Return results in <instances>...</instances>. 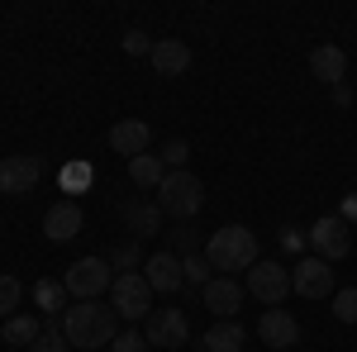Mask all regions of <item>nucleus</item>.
Instances as JSON below:
<instances>
[{
    "label": "nucleus",
    "instance_id": "f257e3e1",
    "mask_svg": "<svg viewBox=\"0 0 357 352\" xmlns=\"http://www.w3.org/2000/svg\"><path fill=\"white\" fill-rule=\"evenodd\" d=\"M114 333H119V314H114V305H100V300H77V305H67V314H62V338L72 343V348H110Z\"/></svg>",
    "mask_w": 357,
    "mask_h": 352
},
{
    "label": "nucleus",
    "instance_id": "f03ea898",
    "mask_svg": "<svg viewBox=\"0 0 357 352\" xmlns=\"http://www.w3.org/2000/svg\"><path fill=\"white\" fill-rule=\"evenodd\" d=\"M205 262L215 271H243V267H257L262 257H257V234L248 229V224H224L210 234V243H205Z\"/></svg>",
    "mask_w": 357,
    "mask_h": 352
},
{
    "label": "nucleus",
    "instance_id": "7ed1b4c3",
    "mask_svg": "<svg viewBox=\"0 0 357 352\" xmlns=\"http://www.w3.org/2000/svg\"><path fill=\"white\" fill-rule=\"evenodd\" d=\"M205 205V186H200V176L195 171H167L162 186H158V210L172 219H191L195 210Z\"/></svg>",
    "mask_w": 357,
    "mask_h": 352
},
{
    "label": "nucleus",
    "instance_id": "20e7f679",
    "mask_svg": "<svg viewBox=\"0 0 357 352\" xmlns=\"http://www.w3.org/2000/svg\"><path fill=\"white\" fill-rule=\"evenodd\" d=\"M62 286H67V296H77V300H100L114 286L110 257H82V262H72L67 276H62Z\"/></svg>",
    "mask_w": 357,
    "mask_h": 352
},
{
    "label": "nucleus",
    "instance_id": "39448f33",
    "mask_svg": "<svg viewBox=\"0 0 357 352\" xmlns=\"http://www.w3.org/2000/svg\"><path fill=\"white\" fill-rule=\"evenodd\" d=\"M110 305L119 319H148L153 314V286H148V276L143 271H124V276H114L110 286Z\"/></svg>",
    "mask_w": 357,
    "mask_h": 352
},
{
    "label": "nucleus",
    "instance_id": "423d86ee",
    "mask_svg": "<svg viewBox=\"0 0 357 352\" xmlns=\"http://www.w3.org/2000/svg\"><path fill=\"white\" fill-rule=\"evenodd\" d=\"M243 291L252 300H262L267 309H281L286 296H291V271L281 267V262H257V267H248Z\"/></svg>",
    "mask_w": 357,
    "mask_h": 352
},
{
    "label": "nucleus",
    "instance_id": "0eeeda50",
    "mask_svg": "<svg viewBox=\"0 0 357 352\" xmlns=\"http://www.w3.org/2000/svg\"><path fill=\"white\" fill-rule=\"evenodd\" d=\"M305 238H310V247H314V257H324V262H343V257L353 252V229H348L338 215L314 219Z\"/></svg>",
    "mask_w": 357,
    "mask_h": 352
},
{
    "label": "nucleus",
    "instance_id": "6e6552de",
    "mask_svg": "<svg viewBox=\"0 0 357 352\" xmlns=\"http://www.w3.org/2000/svg\"><path fill=\"white\" fill-rule=\"evenodd\" d=\"M143 338H148V348H167V352H176V348H186V338H191V324H186V314L181 309H153L148 319H143Z\"/></svg>",
    "mask_w": 357,
    "mask_h": 352
},
{
    "label": "nucleus",
    "instance_id": "1a4fd4ad",
    "mask_svg": "<svg viewBox=\"0 0 357 352\" xmlns=\"http://www.w3.org/2000/svg\"><path fill=\"white\" fill-rule=\"evenodd\" d=\"M291 291L305 300H329L338 286H333V267L324 257H301L296 267H291Z\"/></svg>",
    "mask_w": 357,
    "mask_h": 352
},
{
    "label": "nucleus",
    "instance_id": "9d476101",
    "mask_svg": "<svg viewBox=\"0 0 357 352\" xmlns=\"http://www.w3.org/2000/svg\"><path fill=\"white\" fill-rule=\"evenodd\" d=\"M43 176V158L33 153H15V158H0V190L5 195H29Z\"/></svg>",
    "mask_w": 357,
    "mask_h": 352
},
{
    "label": "nucleus",
    "instance_id": "9b49d317",
    "mask_svg": "<svg viewBox=\"0 0 357 352\" xmlns=\"http://www.w3.org/2000/svg\"><path fill=\"white\" fill-rule=\"evenodd\" d=\"M143 276H148L153 296H158V291H162V296H172V291H181V286H186V276H181V257H176L172 247L153 252V257L143 262Z\"/></svg>",
    "mask_w": 357,
    "mask_h": 352
},
{
    "label": "nucleus",
    "instance_id": "f8f14e48",
    "mask_svg": "<svg viewBox=\"0 0 357 352\" xmlns=\"http://www.w3.org/2000/svg\"><path fill=\"white\" fill-rule=\"evenodd\" d=\"M257 338L276 352H291L301 343V324H296V314H286V309H267V314L257 319Z\"/></svg>",
    "mask_w": 357,
    "mask_h": 352
},
{
    "label": "nucleus",
    "instance_id": "ddd939ff",
    "mask_svg": "<svg viewBox=\"0 0 357 352\" xmlns=\"http://www.w3.org/2000/svg\"><path fill=\"white\" fill-rule=\"evenodd\" d=\"M82 205L77 200H57V205H48V215H43V234L53 238V243H72L77 234H82Z\"/></svg>",
    "mask_w": 357,
    "mask_h": 352
},
{
    "label": "nucleus",
    "instance_id": "4468645a",
    "mask_svg": "<svg viewBox=\"0 0 357 352\" xmlns=\"http://www.w3.org/2000/svg\"><path fill=\"white\" fill-rule=\"evenodd\" d=\"M200 300H205V309H210V314H220V319H234V314L243 309V286H238L234 276H215V281L200 291Z\"/></svg>",
    "mask_w": 357,
    "mask_h": 352
},
{
    "label": "nucleus",
    "instance_id": "2eb2a0df",
    "mask_svg": "<svg viewBox=\"0 0 357 352\" xmlns=\"http://www.w3.org/2000/svg\"><path fill=\"white\" fill-rule=\"evenodd\" d=\"M148 143H153V129H148L143 119H119V124L110 129V148L124 158V162L143 158V153H148Z\"/></svg>",
    "mask_w": 357,
    "mask_h": 352
},
{
    "label": "nucleus",
    "instance_id": "dca6fc26",
    "mask_svg": "<svg viewBox=\"0 0 357 352\" xmlns=\"http://www.w3.org/2000/svg\"><path fill=\"white\" fill-rule=\"evenodd\" d=\"M148 62L158 67V77H186V67H191V48H186L181 38H158Z\"/></svg>",
    "mask_w": 357,
    "mask_h": 352
},
{
    "label": "nucleus",
    "instance_id": "f3484780",
    "mask_svg": "<svg viewBox=\"0 0 357 352\" xmlns=\"http://www.w3.org/2000/svg\"><path fill=\"white\" fill-rule=\"evenodd\" d=\"M310 72H314L324 86H343V77H348V53L333 48V43H324V48L310 53Z\"/></svg>",
    "mask_w": 357,
    "mask_h": 352
},
{
    "label": "nucleus",
    "instance_id": "a211bd4d",
    "mask_svg": "<svg viewBox=\"0 0 357 352\" xmlns=\"http://www.w3.org/2000/svg\"><path fill=\"white\" fill-rule=\"evenodd\" d=\"M119 215H124V224L134 229L138 238H153V234H162V219H167L162 210H158V200H129Z\"/></svg>",
    "mask_w": 357,
    "mask_h": 352
},
{
    "label": "nucleus",
    "instance_id": "6ab92c4d",
    "mask_svg": "<svg viewBox=\"0 0 357 352\" xmlns=\"http://www.w3.org/2000/svg\"><path fill=\"white\" fill-rule=\"evenodd\" d=\"M129 176H134V186L158 190V186H162V176H167V167H162V158H158V153H143V158H134V162H129Z\"/></svg>",
    "mask_w": 357,
    "mask_h": 352
},
{
    "label": "nucleus",
    "instance_id": "aec40b11",
    "mask_svg": "<svg viewBox=\"0 0 357 352\" xmlns=\"http://www.w3.org/2000/svg\"><path fill=\"white\" fill-rule=\"evenodd\" d=\"M243 348V324L224 319V324L205 328V352H238Z\"/></svg>",
    "mask_w": 357,
    "mask_h": 352
},
{
    "label": "nucleus",
    "instance_id": "412c9836",
    "mask_svg": "<svg viewBox=\"0 0 357 352\" xmlns=\"http://www.w3.org/2000/svg\"><path fill=\"white\" fill-rule=\"evenodd\" d=\"M43 338V324L33 319V314H15V319H5V343H20V348H33Z\"/></svg>",
    "mask_w": 357,
    "mask_h": 352
},
{
    "label": "nucleus",
    "instance_id": "4be33fe9",
    "mask_svg": "<svg viewBox=\"0 0 357 352\" xmlns=\"http://www.w3.org/2000/svg\"><path fill=\"white\" fill-rule=\"evenodd\" d=\"M33 300H38V309H43V314H67V286H62V281H38V286H33Z\"/></svg>",
    "mask_w": 357,
    "mask_h": 352
},
{
    "label": "nucleus",
    "instance_id": "5701e85b",
    "mask_svg": "<svg viewBox=\"0 0 357 352\" xmlns=\"http://www.w3.org/2000/svg\"><path fill=\"white\" fill-rule=\"evenodd\" d=\"M91 181H96V171H91L86 162H67L62 167V190H67V195H82Z\"/></svg>",
    "mask_w": 357,
    "mask_h": 352
},
{
    "label": "nucleus",
    "instance_id": "b1692460",
    "mask_svg": "<svg viewBox=\"0 0 357 352\" xmlns=\"http://www.w3.org/2000/svg\"><path fill=\"white\" fill-rule=\"evenodd\" d=\"M181 276H186V286L205 291V286H210V267H205V252H191V257H181Z\"/></svg>",
    "mask_w": 357,
    "mask_h": 352
},
{
    "label": "nucleus",
    "instance_id": "393cba45",
    "mask_svg": "<svg viewBox=\"0 0 357 352\" xmlns=\"http://www.w3.org/2000/svg\"><path fill=\"white\" fill-rule=\"evenodd\" d=\"M24 296V286H20V276H0V319H15V305Z\"/></svg>",
    "mask_w": 357,
    "mask_h": 352
},
{
    "label": "nucleus",
    "instance_id": "a878e982",
    "mask_svg": "<svg viewBox=\"0 0 357 352\" xmlns=\"http://www.w3.org/2000/svg\"><path fill=\"white\" fill-rule=\"evenodd\" d=\"M143 262H148V257H143V247H138V243H119V247H114V257H110V267H119V276L134 271V267H143Z\"/></svg>",
    "mask_w": 357,
    "mask_h": 352
},
{
    "label": "nucleus",
    "instance_id": "bb28decb",
    "mask_svg": "<svg viewBox=\"0 0 357 352\" xmlns=\"http://www.w3.org/2000/svg\"><path fill=\"white\" fill-rule=\"evenodd\" d=\"M333 314H338L343 324H357V286H348V291H333Z\"/></svg>",
    "mask_w": 357,
    "mask_h": 352
},
{
    "label": "nucleus",
    "instance_id": "cd10ccee",
    "mask_svg": "<svg viewBox=\"0 0 357 352\" xmlns=\"http://www.w3.org/2000/svg\"><path fill=\"white\" fill-rule=\"evenodd\" d=\"M29 352H72V343L62 338V328H57V324H48V328H43V338H38Z\"/></svg>",
    "mask_w": 357,
    "mask_h": 352
},
{
    "label": "nucleus",
    "instance_id": "c85d7f7f",
    "mask_svg": "<svg viewBox=\"0 0 357 352\" xmlns=\"http://www.w3.org/2000/svg\"><path fill=\"white\" fill-rule=\"evenodd\" d=\"M153 43H158V38H148L143 29H129V33H124V53L129 57H153Z\"/></svg>",
    "mask_w": 357,
    "mask_h": 352
},
{
    "label": "nucleus",
    "instance_id": "c756f323",
    "mask_svg": "<svg viewBox=\"0 0 357 352\" xmlns=\"http://www.w3.org/2000/svg\"><path fill=\"white\" fill-rule=\"evenodd\" d=\"M110 352H148V338H143L138 328H124V333H114Z\"/></svg>",
    "mask_w": 357,
    "mask_h": 352
},
{
    "label": "nucleus",
    "instance_id": "7c9ffc66",
    "mask_svg": "<svg viewBox=\"0 0 357 352\" xmlns=\"http://www.w3.org/2000/svg\"><path fill=\"white\" fill-rule=\"evenodd\" d=\"M191 158V143L186 138H172L167 143V153H162V167H172V171H181V162Z\"/></svg>",
    "mask_w": 357,
    "mask_h": 352
},
{
    "label": "nucleus",
    "instance_id": "2f4dec72",
    "mask_svg": "<svg viewBox=\"0 0 357 352\" xmlns=\"http://www.w3.org/2000/svg\"><path fill=\"white\" fill-rule=\"evenodd\" d=\"M172 252H176V257H191L195 252V234L191 229H176V234H172Z\"/></svg>",
    "mask_w": 357,
    "mask_h": 352
},
{
    "label": "nucleus",
    "instance_id": "473e14b6",
    "mask_svg": "<svg viewBox=\"0 0 357 352\" xmlns=\"http://www.w3.org/2000/svg\"><path fill=\"white\" fill-rule=\"evenodd\" d=\"M338 219H343L348 229L357 224V190H353V195H343V205H338Z\"/></svg>",
    "mask_w": 357,
    "mask_h": 352
},
{
    "label": "nucleus",
    "instance_id": "72a5a7b5",
    "mask_svg": "<svg viewBox=\"0 0 357 352\" xmlns=\"http://www.w3.org/2000/svg\"><path fill=\"white\" fill-rule=\"evenodd\" d=\"M305 243H310V238H305V234H296V229H286V234H281V247H286V252H301Z\"/></svg>",
    "mask_w": 357,
    "mask_h": 352
},
{
    "label": "nucleus",
    "instance_id": "f704fd0d",
    "mask_svg": "<svg viewBox=\"0 0 357 352\" xmlns=\"http://www.w3.org/2000/svg\"><path fill=\"white\" fill-rule=\"evenodd\" d=\"M333 105L348 109V105H353V91H348V86H333Z\"/></svg>",
    "mask_w": 357,
    "mask_h": 352
},
{
    "label": "nucleus",
    "instance_id": "c9c22d12",
    "mask_svg": "<svg viewBox=\"0 0 357 352\" xmlns=\"http://www.w3.org/2000/svg\"><path fill=\"white\" fill-rule=\"evenodd\" d=\"M0 338H5V319H0Z\"/></svg>",
    "mask_w": 357,
    "mask_h": 352
}]
</instances>
